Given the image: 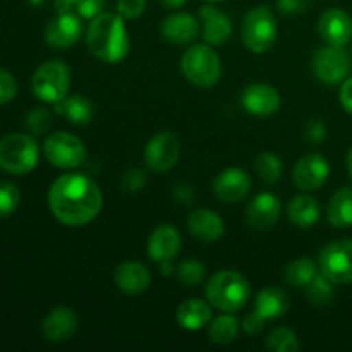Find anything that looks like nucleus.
I'll list each match as a JSON object with an SVG mask.
<instances>
[{
	"label": "nucleus",
	"mask_w": 352,
	"mask_h": 352,
	"mask_svg": "<svg viewBox=\"0 0 352 352\" xmlns=\"http://www.w3.org/2000/svg\"><path fill=\"white\" fill-rule=\"evenodd\" d=\"M103 196L95 181L82 174H64L52 184L48 206L55 219L69 227L93 222L102 212Z\"/></svg>",
	"instance_id": "f257e3e1"
},
{
	"label": "nucleus",
	"mask_w": 352,
	"mask_h": 352,
	"mask_svg": "<svg viewBox=\"0 0 352 352\" xmlns=\"http://www.w3.org/2000/svg\"><path fill=\"white\" fill-rule=\"evenodd\" d=\"M88 50L98 60L107 64H119L129 54V33L120 14L102 12L89 21L86 30Z\"/></svg>",
	"instance_id": "f03ea898"
},
{
	"label": "nucleus",
	"mask_w": 352,
	"mask_h": 352,
	"mask_svg": "<svg viewBox=\"0 0 352 352\" xmlns=\"http://www.w3.org/2000/svg\"><path fill=\"white\" fill-rule=\"evenodd\" d=\"M205 294L213 308L223 313H236L250 301L251 285L239 272L222 270L210 278Z\"/></svg>",
	"instance_id": "7ed1b4c3"
},
{
	"label": "nucleus",
	"mask_w": 352,
	"mask_h": 352,
	"mask_svg": "<svg viewBox=\"0 0 352 352\" xmlns=\"http://www.w3.org/2000/svg\"><path fill=\"white\" fill-rule=\"evenodd\" d=\"M241 40L253 54H265L277 40V19L268 6H258L248 10L241 24Z\"/></svg>",
	"instance_id": "20e7f679"
},
{
	"label": "nucleus",
	"mask_w": 352,
	"mask_h": 352,
	"mask_svg": "<svg viewBox=\"0 0 352 352\" xmlns=\"http://www.w3.org/2000/svg\"><path fill=\"white\" fill-rule=\"evenodd\" d=\"M181 69L184 78L199 88H212L222 76L219 54L208 45H192L182 55Z\"/></svg>",
	"instance_id": "39448f33"
},
{
	"label": "nucleus",
	"mask_w": 352,
	"mask_h": 352,
	"mask_svg": "<svg viewBox=\"0 0 352 352\" xmlns=\"http://www.w3.org/2000/svg\"><path fill=\"white\" fill-rule=\"evenodd\" d=\"M40 150L28 134H9L0 140V168L7 174L26 175L36 167Z\"/></svg>",
	"instance_id": "423d86ee"
},
{
	"label": "nucleus",
	"mask_w": 352,
	"mask_h": 352,
	"mask_svg": "<svg viewBox=\"0 0 352 352\" xmlns=\"http://www.w3.org/2000/svg\"><path fill=\"white\" fill-rule=\"evenodd\" d=\"M34 96L45 103H57L71 88V69L64 60H48L34 71L31 79Z\"/></svg>",
	"instance_id": "0eeeda50"
},
{
	"label": "nucleus",
	"mask_w": 352,
	"mask_h": 352,
	"mask_svg": "<svg viewBox=\"0 0 352 352\" xmlns=\"http://www.w3.org/2000/svg\"><path fill=\"white\" fill-rule=\"evenodd\" d=\"M43 153L54 167L71 170L82 165L86 158V148L78 136L58 131V133H52L45 140Z\"/></svg>",
	"instance_id": "6e6552de"
},
{
	"label": "nucleus",
	"mask_w": 352,
	"mask_h": 352,
	"mask_svg": "<svg viewBox=\"0 0 352 352\" xmlns=\"http://www.w3.org/2000/svg\"><path fill=\"white\" fill-rule=\"evenodd\" d=\"M318 267L333 284L352 282V239H339L327 244L318 258Z\"/></svg>",
	"instance_id": "1a4fd4ad"
},
{
	"label": "nucleus",
	"mask_w": 352,
	"mask_h": 352,
	"mask_svg": "<svg viewBox=\"0 0 352 352\" xmlns=\"http://www.w3.org/2000/svg\"><path fill=\"white\" fill-rule=\"evenodd\" d=\"M313 71L320 81L327 85H339L349 78L352 71L351 55L344 50V47H327L320 48L313 57Z\"/></svg>",
	"instance_id": "9d476101"
},
{
	"label": "nucleus",
	"mask_w": 352,
	"mask_h": 352,
	"mask_svg": "<svg viewBox=\"0 0 352 352\" xmlns=\"http://www.w3.org/2000/svg\"><path fill=\"white\" fill-rule=\"evenodd\" d=\"M181 157V141L170 131H162L148 141L144 148V164L155 174H165L177 165Z\"/></svg>",
	"instance_id": "9b49d317"
},
{
	"label": "nucleus",
	"mask_w": 352,
	"mask_h": 352,
	"mask_svg": "<svg viewBox=\"0 0 352 352\" xmlns=\"http://www.w3.org/2000/svg\"><path fill=\"white\" fill-rule=\"evenodd\" d=\"M82 31V17L74 12H57V16L48 21L45 28V41L52 48L64 50L78 43Z\"/></svg>",
	"instance_id": "f8f14e48"
},
{
	"label": "nucleus",
	"mask_w": 352,
	"mask_h": 352,
	"mask_svg": "<svg viewBox=\"0 0 352 352\" xmlns=\"http://www.w3.org/2000/svg\"><path fill=\"white\" fill-rule=\"evenodd\" d=\"M330 175V165L327 158L320 153H308L296 164L292 177L298 188L302 191H318L325 186Z\"/></svg>",
	"instance_id": "ddd939ff"
},
{
	"label": "nucleus",
	"mask_w": 352,
	"mask_h": 352,
	"mask_svg": "<svg viewBox=\"0 0 352 352\" xmlns=\"http://www.w3.org/2000/svg\"><path fill=\"white\" fill-rule=\"evenodd\" d=\"M241 105L251 116L267 119L280 109V95L274 86L254 82L244 88L241 95Z\"/></svg>",
	"instance_id": "4468645a"
},
{
	"label": "nucleus",
	"mask_w": 352,
	"mask_h": 352,
	"mask_svg": "<svg viewBox=\"0 0 352 352\" xmlns=\"http://www.w3.org/2000/svg\"><path fill=\"white\" fill-rule=\"evenodd\" d=\"M251 191V177L243 168L230 167L226 168L217 175L213 182V192L217 198L226 205L239 203L250 195Z\"/></svg>",
	"instance_id": "2eb2a0df"
},
{
	"label": "nucleus",
	"mask_w": 352,
	"mask_h": 352,
	"mask_svg": "<svg viewBox=\"0 0 352 352\" xmlns=\"http://www.w3.org/2000/svg\"><path fill=\"white\" fill-rule=\"evenodd\" d=\"M318 31L327 45L346 47L352 38V17L346 10L332 7L320 17Z\"/></svg>",
	"instance_id": "dca6fc26"
},
{
	"label": "nucleus",
	"mask_w": 352,
	"mask_h": 352,
	"mask_svg": "<svg viewBox=\"0 0 352 352\" xmlns=\"http://www.w3.org/2000/svg\"><path fill=\"white\" fill-rule=\"evenodd\" d=\"M282 215V203L272 192H260L246 208V222L254 230H268L278 222Z\"/></svg>",
	"instance_id": "f3484780"
},
{
	"label": "nucleus",
	"mask_w": 352,
	"mask_h": 352,
	"mask_svg": "<svg viewBox=\"0 0 352 352\" xmlns=\"http://www.w3.org/2000/svg\"><path fill=\"white\" fill-rule=\"evenodd\" d=\"M79 318L76 311L67 306H60L55 308L45 316L43 323H41V332H43L45 339L48 342L60 344L71 339L76 332H78Z\"/></svg>",
	"instance_id": "a211bd4d"
},
{
	"label": "nucleus",
	"mask_w": 352,
	"mask_h": 352,
	"mask_svg": "<svg viewBox=\"0 0 352 352\" xmlns=\"http://www.w3.org/2000/svg\"><path fill=\"white\" fill-rule=\"evenodd\" d=\"M181 248L182 237L174 226H158L148 239V256L157 263L174 261Z\"/></svg>",
	"instance_id": "6ab92c4d"
},
{
	"label": "nucleus",
	"mask_w": 352,
	"mask_h": 352,
	"mask_svg": "<svg viewBox=\"0 0 352 352\" xmlns=\"http://www.w3.org/2000/svg\"><path fill=\"white\" fill-rule=\"evenodd\" d=\"M199 23H201V36L208 45H223L232 36V21L217 7H201Z\"/></svg>",
	"instance_id": "aec40b11"
},
{
	"label": "nucleus",
	"mask_w": 352,
	"mask_h": 352,
	"mask_svg": "<svg viewBox=\"0 0 352 352\" xmlns=\"http://www.w3.org/2000/svg\"><path fill=\"white\" fill-rule=\"evenodd\" d=\"M201 33L199 21L188 12L170 14L162 21V36L174 45H189Z\"/></svg>",
	"instance_id": "412c9836"
},
{
	"label": "nucleus",
	"mask_w": 352,
	"mask_h": 352,
	"mask_svg": "<svg viewBox=\"0 0 352 352\" xmlns=\"http://www.w3.org/2000/svg\"><path fill=\"white\" fill-rule=\"evenodd\" d=\"M117 289L127 296H136L146 291L151 284V274L143 263L124 261L116 268L113 274Z\"/></svg>",
	"instance_id": "4be33fe9"
},
{
	"label": "nucleus",
	"mask_w": 352,
	"mask_h": 352,
	"mask_svg": "<svg viewBox=\"0 0 352 352\" xmlns=\"http://www.w3.org/2000/svg\"><path fill=\"white\" fill-rule=\"evenodd\" d=\"M189 232L203 243H215L226 232V223L219 213L212 210H195L186 219Z\"/></svg>",
	"instance_id": "5701e85b"
},
{
	"label": "nucleus",
	"mask_w": 352,
	"mask_h": 352,
	"mask_svg": "<svg viewBox=\"0 0 352 352\" xmlns=\"http://www.w3.org/2000/svg\"><path fill=\"white\" fill-rule=\"evenodd\" d=\"M54 107L57 116L64 117L76 126H86L95 117V105L91 100L82 95L64 96L57 103H54Z\"/></svg>",
	"instance_id": "b1692460"
},
{
	"label": "nucleus",
	"mask_w": 352,
	"mask_h": 352,
	"mask_svg": "<svg viewBox=\"0 0 352 352\" xmlns=\"http://www.w3.org/2000/svg\"><path fill=\"white\" fill-rule=\"evenodd\" d=\"M175 320L181 329L188 332H198L205 329L212 320V308L203 299H188L177 308Z\"/></svg>",
	"instance_id": "393cba45"
},
{
	"label": "nucleus",
	"mask_w": 352,
	"mask_h": 352,
	"mask_svg": "<svg viewBox=\"0 0 352 352\" xmlns=\"http://www.w3.org/2000/svg\"><path fill=\"white\" fill-rule=\"evenodd\" d=\"M289 306H291L289 296L278 287H265L254 299V309L265 320L282 318L289 311Z\"/></svg>",
	"instance_id": "a878e982"
},
{
	"label": "nucleus",
	"mask_w": 352,
	"mask_h": 352,
	"mask_svg": "<svg viewBox=\"0 0 352 352\" xmlns=\"http://www.w3.org/2000/svg\"><path fill=\"white\" fill-rule=\"evenodd\" d=\"M287 215L291 222L299 229H309L315 226L320 219V206L315 198L308 195H299L292 198L289 203Z\"/></svg>",
	"instance_id": "bb28decb"
},
{
	"label": "nucleus",
	"mask_w": 352,
	"mask_h": 352,
	"mask_svg": "<svg viewBox=\"0 0 352 352\" xmlns=\"http://www.w3.org/2000/svg\"><path fill=\"white\" fill-rule=\"evenodd\" d=\"M327 220L336 229L352 226V188H342L332 196L327 206Z\"/></svg>",
	"instance_id": "cd10ccee"
},
{
	"label": "nucleus",
	"mask_w": 352,
	"mask_h": 352,
	"mask_svg": "<svg viewBox=\"0 0 352 352\" xmlns=\"http://www.w3.org/2000/svg\"><path fill=\"white\" fill-rule=\"evenodd\" d=\"M318 268L311 258H298V260L291 261L284 270V280L287 282L291 287H308L313 282V278L318 275Z\"/></svg>",
	"instance_id": "c85d7f7f"
},
{
	"label": "nucleus",
	"mask_w": 352,
	"mask_h": 352,
	"mask_svg": "<svg viewBox=\"0 0 352 352\" xmlns=\"http://www.w3.org/2000/svg\"><path fill=\"white\" fill-rule=\"evenodd\" d=\"M237 333H239V322L236 316H232V313L219 316L210 325V339L220 346L234 342L237 339Z\"/></svg>",
	"instance_id": "c756f323"
},
{
	"label": "nucleus",
	"mask_w": 352,
	"mask_h": 352,
	"mask_svg": "<svg viewBox=\"0 0 352 352\" xmlns=\"http://www.w3.org/2000/svg\"><path fill=\"white\" fill-rule=\"evenodd\" d=\"M254 170L260 175L261 181H265L267 184H275L278 179L282 177V172H284V165L278 155L270 153V151H265L256 157L254 162Z\"/></svg>",
	"instance_id": "7c9ffc66"
},
{
	"label": "nucleus",
	"mask_w": 352,
	"mask_h": 352,
	"mask_svg": "<svg viewBox=\"0 0 352 352\" xmlns=\"http://www.w3.org/2000/svg\"><path fill=\"white\" fill-rule=\"evenodd\" d=\"M306 298L315 306H327L333 299V282L320 272L306 287Z\"/></svg>",
	"instance_id": "2f4dec72"
},
{
	"label": "nucleus",
	"mask_w": 352,
	"mask_h": 352,
	"mask_svg": "<svg viewBox=\"0 0 352 352\" xmlns=\"http://www.w3.org/2000/svg\"><path fill=\"white\" fill-rule=\"evenodd\" d=\"M265 346H267L268 351L275 352H296L301 349L298 336H296L291 329H287V327L275 329L274 332L267 337Z\"/></svg>",
	"instance_id": "473e14b6"
},
{
	"label": "nucleus",
	"mask_w": 352,
	"mask_h": 352,
	"mask_svg": "<svg viewBox=\"0 0 352 352\" xmlns=\"http://www.w3.org/2000/svg\"><path fill=\"white\" fill-rule=\"evenodd\" d=\"M206 267L201 261L186 260L177 267V277L186 287H196L205 280Z\"/></svg>",
	"instance_id": "72a5a7b5"
},
{
	"label": "nucleus",
	"mask_w": 352,
	"mask_h": 352,
	"mask_svg": "<svg viewBox=\"0 0 352 352\" xmlns=\"http://www.w3.org/2000/svg\"><path fill=\"white\" fill-rule=\"evenodd\" d=\"M21 203V192L12 182L0 181V219H7L17 210Z\"/></svg>",
	"instance_id": "f704fd0d"
},
{
	"label": "nucleus",
	"mask_w": 352,
	"mask_h": 352,
	"mask_svg": "<svg viewBox=\"0 0 352 352\" xmlns=\"http://www.w3.org/2000/svg\"><path fill=\"white\" fill-rule=\"evenodd\" d=\"M54 124V117L47 109H34L24 119V126L33 134H45Z\"/></svg>",
	"instance_id": "c9c22d12"
},
{
	"label": "nucleus",
	"mask_w": 352,
	"mask_h": 352,
	"mask_svg": "<svg viewBox=\"0 0 352 352\" xmlns=\"http://www.w3.org/2000/svg\"><path fill=\"white\" fill-rule=\"evenodd\" d=\"M17 89L19 86H17L16 78L9 71L0 69V105H6L10 100L16 98Z\"/></svg>",
	"instance_id": "e433bc0d"
},
{
	"label": "nucleus",
	"mask_w": 352,
	"mask_h": 352,
	"mask_svg": "<svg viewBox=\"0 0 352 352\" xmlns=\"http://www.w3.org/2000/svg\"><path fill=\"white\" fill-rule=\"evenodd\" d=\"M146 10V0H119L117 3V14L127 21L138 19Z\"/></svg>",
	"instance_id": "4c0bfd02"
},
{
	"label": "nucleus",
	"mask_w": 352,
	"mask_h": 352,
	"mask_svg": "<svg viewBox=\"0 0 352 352\" xmlns=\"http://www.w3.org/2000/svg\"><path fill=\"white\" fill-rule=\"evenodd\" d=\"M146 184V175L140 168H131L122 175V188L129 192L141 191Z\"/></svg>",
	"instance_id": "58836bf2"
},
{
	"label": "nucleus",
	"mask_w": 352,
	"mask_h": 352,
	"mask_svg": "<svg viewBox=\"0 0 352 352\" xmlns=\"http://www.w3.org/2000/svg\"><path fill=\"white\" fill-rule=\"evenodd\" d=\"M105 3H107V0H81V3H79L76 14H78L79 17H82V19L91 21L93 17H96L98 14L103 12V9H105Z\"/></svg>",
	"instance_id": "ea45409f"
},
{
	"label": "nucleus",
	"mask_w": 352,
	"mask_h": 352,
	"mask_svg": "<svg viewBox=\"0 0 352 352\" xmlns=\"http://www.w3.org/2000/svg\"><path fill=\"white\" fill-rule=\"evenodd\" d=\"M311 0H277V9L287 16L302 14L309 7Z\"/></svg>",
	"instance_id": "a19ab883"
},
{
	"label": "nucleus",
	"mask_w": 352,
	"mask_h": 352,
	"mask_svg": "<svg viewBox=\"0 0 352 352\" xmlns=\"http://www.w3.org/2000/svg\"><path fill=\"white\" fill-rule=\"evenodd\" d=\"M265 322H267V320L254 309V311H251L250 315H246V318L243 320V330L246 333H250V336H256V333H260L261 330H263Z\"/></svg>",
	"instance_id": "79ce46f5"
},
{
	"label": "nucleus",
	"mask_w": 352,
	"mask_h": 352,
	"mask_svg": "<svg viewBox=\"0 0 352 352\" xmlns=\"http://www.w3.org/2000/svg\"><path fill=\"white\" fill-rule=\"evenodd\" d=\"M306 136H308V140L311 143H320V141L325 140L327 129L322 120H311L308 124V127H306Z\"/></svg>",
	"instance_id": "37998d69"
},
{
	"label": "nucleus",
	"mask_w": 352,
	"mask_h": 352,
	"mask_svg": "<svg viewBox=\"0 0 352 352\" xmlns=\"http://www.w3.org/2000/svg\"><path fill=\"white\" fill-rule=\"evenodd\" d=\"M340 103H342L344 110H346L349 116H352V78H347L342 82V88H340Z\"/></svg>",
	"instance_id": "c03bdc74"
},
{
	"label": "nucleus",
	"mask_w": 352,
	"mask_h": 352,
	"mask_svg": "<svg viewBox=\"0 0 352 352\" xmlns=\"http://www.w3.org/2000/svg\"><path fill=\"white\" fill-rule=\"evenodd\" d=\"M174 195H175V198H177V201L182 203V205H189V203H195V199H196L195 191H192L191 186H188V184L175 186Z\"/></svg>",
	"instance_id": "a18cd8bd"
},
{
	"label": "nucleus",
	"mask_w": 352,
	"mask_h": 352,
	"mask_svg": "<svg viewBox=\"0 0 352 352\" xmlns=\"http://www.w3.org/2000/svg\"><path fill=\"white\" fill-rule=\"evenodd\" d=\"M81 0H55V9L57 12H74L78 10Z\"/></svg>",
	"instance_id": "49530a36"
},
{
	"label": "nucleus",
	"mask_w": 352,
	"mask_h": 352,
	"mask_svg": "<svg viewBox=\"0 0 352 352\" xmlns=\"http://www.w3.org/2000/svg\"><path fill=\"white\" fill-rule=\"evenodd\" d=\"M186 2L188 0H160L162 6L168 7V9H179V7L186 6Z\"/></svg>",
	"instance_id": "de8ad7c7"
},
{
	"label": "nucleus",
	"mask_w": 352,
	"mask_h": 352,
	"mask_svg": "<svg viewBox=\"0 0 352 352\" xmlns=\"http://www.w3.org/2000/svg\"><path fill=\"white\" fill-rule=\"evenodd\" d=\"M172 270H174V265H172V261H162L160 263V274L162 275H170Z\"/></svg>",
	"instance_id": "09e8293b"
},
{
	"label": "nucleus",
	"mask_w": 352,
	"mask_h": 352,
	"mask_svg": "<svg viewBox=\"0 0 352 352\" xmlns=\"http://www.w3.org/2000/svg\"><path fill=\"white\" fill-rule=\"evenodd\" d=\"M347 172H349V175L352 179V148H351L349 153H347Z\"/></svg>",
	"instance_id": "8fccbe9b"
},
{
	"label": "nucleus",
	"mask_w": 352,
	"mask_h": 352,
	"mask_svg": "<svg viewBox=\"0 0 352 352\" xmlns=\"http://www.w3.org/2000/svg\"><path fill=\"white\" fill-rule=\"evenodd\" d=\"M45 2H47V0H30V3H31V6H34V7H40V6H43Z\"/></svg>",
	"instance_id": "3c124183"
},
{
	"label": "nucleus",
	"mask_w": 352,
	"mask_h": 352,
	"mask_svg": "<svg viewBox=\"0 0 352 352\" xmlns=\"http://www.w3.org/2000/svg\"><path fill=\"white\" fill-rule=\"evenodd\" d=\"M205 2H210V3H215V2H222V0H205Z\"/></svg>",
	"instance_id": "603ef678"
}]
</instances>
